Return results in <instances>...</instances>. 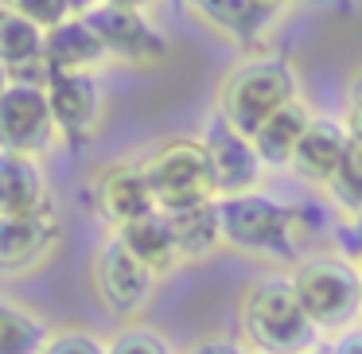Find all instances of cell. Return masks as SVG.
<instances>
[{"label":"cell","mask_w":362,"mask_h":354,"mask_svg":"<svg viewBox=\"0 0 362 354\" xmlns=\"http://www.w3.org/2000/svg\"><path fill=\"white\" fill-rule=\"evenodd\" d=\"M63 242L55 211L43 214H0V273L4 276H28L40 265L55 257Z\"/></svg>","instance_id":"obj_12"},{"label":"cell","mask_w":362,"mask_h":354,"mask_svg":"<svg viewBox=\"0 0 362 354\" xmlns=\"http://www.w3.org/2000/svg\"><path fill=\"white\" fill-rule=\"evenodd\" d=\"M90 288H94L98 304L110 315H117L121 323H141V315L156 300L160 273H152L144 261H136L110 234L94 249V261H90Z\"/></svg>","instance_id":"obj_6"},{"label":"cell","mask_w":362,"mask_h":354,"mask_svg":"<svg viewBox=\"0 0 362 354\" xmlns=\"http://www.w3.org/2000/svg\"><path fill=\"white\" fill-rule=\"evenodd\" d=\"M315 354H320V350H315Z\"/></svg>","instance_id":"obj_35"},{"label":"cell","mask_w":362,"mask_h":354,"mask_svg":"<svg viewBox=\"0 0 362 354\" xmlns=\"http://www.w3.org/2000/svg\"><path fill=\"white\" fill-rule=\"evenodd\" d=\"M346 148H351V136H346L343 121L339 117H315L312 129L304 133V141H300L296 156H292L288 172L296 175L304 187L327 191V183L335 179Z\"/></svg>","instance_id":"obj_14"},{"label":"cell","mask_w":362,"mask_h":354,"mask_svg":"<svg viewBox=\"0 0 362 354\" xmlns=\"http://www.w3.org/2000/svg\"><path fill=\"white\" fill-rule=\"evenodd\" d=\"M199 144L206 148L214 167V183H218V195H242V191H257L265 164H261L257 148L245 133H238L222 113H206L203 121V136Z\"/></svg>","instance_id":"obj_9"},{"label":"cell","mask_w":362,"mask_h":354,"mask_svg":"<svg viewBox=\"0 0 362 354\" xmlns=\"http://www.w3.org/2000/svg\"><path fill=\"white\" fill-rule=\"evenodd\" d=\"M110 354H175V346L148 323H121V331L110 335Z\"/></svg>","instance_id":"obj_23"},{"label":"cell","mask_w":362,"mask_h":354,"mask_svg":"<svg viewBox=\"0 0 362 354\" xmlns=\"http://www.w3.org/2000/svg\"><path fill=\"white\" fill-rule=\"evenodd\" d=\"M358 281H362V257H358Z\"/></svg>","instance_id":"obj_34"},{"label":"cell","mask_w":362,"mask_h":354,"mask_svg":"<svg viewBox=\"0 0 362 354\" xmlns=\"http://www.w3.org/2000/svg\"><path fill=\"white\" fill-rule=\"evenodd\" d=\"M238 323H242V346L250 354H315L323 343L320 327L304 315L284 273H265L250 281L238 300Z\"/></svg>","instance_id":"obj_1"},{"label":"cell","mask_w":362,"mask_h":354,"mask_svg":"<svg viewBox=\"0 0 362 354\" xmlns=\"http://www.w3.org/2000/svg\"><path fill=\"white\" fill-rule=\"evenodd\" d=\"M40 354H110V338L94 335L86 327H59L47 335Z\"/></svg>","instance_id":"obj_24"},{"label":"cell","mask_w":362,"mask_h":354,"mask_svg":"<svg viewBox=\"0 0 362 354\" xmlns=\"http://www.w3.org/2000/svg\"><path fill=\"white\" fill-rule=\"evenodd\" d=\"M63 141L43 86L12 82V90L0 98V152H20V156L43 160Z\"/></svg>","instance_id":"obj_8"},{"label":"cell","mask_w":362,"mask_h":354,"mask_svg":"<svg viewBox=\"0 0 362 354\" xmlns=\"http://www.w3.org/2000/svg\"><path fill=\"white\" fill-rule=\"evenodd\" d=\"M222 245L245 257H273L296 261V218L292 203L265 195V191H242V195H218Z\"/></svg>","instance_id":"obj_4"},{"label":"cell","mask_w":362,"mask_h":354,"mask_svg":"<svg viewBox=\"0 0 362 354\" xmlns=\"http://www.w3.org/2000/svg\"><path fill=\"white\" fill-rule=\"evenodd\" d=\"M257 4H265V8H276V12H284L292 4V0H257Z\"/></svg>","instance_id":"obj_33"},{"label":"cell","mask_w":362,"mask_h":354,"mask_svg":"<svg viewBox=\"0 0 362 354\" xmlns=\"http://www.w3.org/2000/svg\"><path fill=\"white\" fill-rule=\"evenodd\" d=\"M4 8L20 12L24 20H32L35 28H43V32H51V28H59L63 20L74 16L71 0H0Z\"/></svg>","instance_id":"obj_25"},{"label":"cell","mask_w":362,"mask_h":354,"mask_svg":"<svg viewBox=\"0 0 362 354\" xmlns=\"http://www.w3.org/2000/svg\"><path fill=\"white\" fill-rule=\"evenodd\" d=\"M312 121H315V113L308 110L304 98H296V102H288L284 110H276L273 117L250 136L257 156H261V164H265V172H276V167L292 164V156H296L304 133L312 129Z\"/></svg>","instance_id":"obj_17"},{"label":"cell","mask_w":362,"mask_h":354,"mask_svg":"<svg viewBox=\"0 0 362 354\" xmlns=\"http://www.w3.org/2000/svg\"><path fill=\"white\" fill-rule=\"evenodd\" d=\"M51 327L40 312L0 296V354H40Z\"/></svg>","instance_id":"obj_20"},{"label":"cell","mask_w":362,"mask_h":354,"mask_svg":"<svg viewBox=\"0 0 362 354\" xmlns=\"http://www.w3.org/2000/svg\"><path fill=\"white\" fill-rule=\"evenodd\" d=\"M327 354H362V323H354L351 331H343V335L331 338Z\"/></svg>","instance_id":"obj_28"},{"label":"cell","mask_w":362,"mask_h":354,"mask_svg":"<svg viewBox=\"0 0 362 354\" xmlns=\"http://www.w3.org/2000/svg\"><path fill=\"white\" fill-rule=\"evenodd\" d=\"M51 211L47 167L35 156L0 152V214H43Z\"/></svg>","instance_id":"obj_16"},{"label":"cell","mask_w":362,"mask_h":354,"mask_svg":"<svg viewBox=\"0 0 362 354\" xmlns=\"http://www.w3.org/2000/svg\"><path fill=\"white\" fill-rule=\"evenodd\" d=\"M43 35H47L43 28H35L32 20L0 4V63L12 74L43 59Z\"/></svg>","instance_id":"obj_21"},{"label":"cell","mask_w":362,"mask_h":354,"mask_svg":"<svg viewBox=\"0 0 362 354\" xmlns=\"http://www.w3.org/2000/svg\"><path fill=\"white\" fill-rule=\"evenodd\" d=\"M90 203H94L98 218L121 230L125 222L144 218L156 211L152 199V183L144 172V160H113V164L98 167L94 183H90Z\"/></svg>","instance_id":"obj_10"},{"label":"cell","mask_w":362,"mask_h":354,"mask_svg":"<svg viewBox=\"0 0 362 354\" xmlns=\"http://www.w3.org/2000/svg\"><path fill=\"white\" fill-rule=\"evenodd\" d=\"M144 172L152 183V199L156 211L175 214L187 206H203L218 199V183H214L211 156L199 141H168L144 160Z\"/></svg>","instance_id":"obj_5"},{"label":"cell","mask_w":362,"mask_h":354,"mask_svg":"<svg viewBox=\"0 0 362 354\" xmlns=\"http://www.w3.org/2000/svg\"><path fill=\"white\" fill-rule=\"evenodd\" d=\"M102 4H110V8H125V12H148L156 0H102Z\"/></svg>","instance_id":"obj_30"},{"label":"cell","mask_w":362,"mask_h":354,"mask_svg":"<svg viewBox=\"0 0 362 354\" xmlns=\"http://www.w3.org/2000/svg\"><path fill=\"white\" fill-rule=\"evenodd\" d=\"M304 315L320 327V335H343L362 319V281L358 261L339 249L300 257L288 273Z\"/></svg>","instance_id":"obj_3"},{"label":"cell","mask_w":362,"mask_h":354,"mask_svg":"<svg viewBox=\"0 0 362 354\" xmlns=\"http://www.w3.org/2000/svg\"><path fill=\"white\" fill-rule=\"evenodd\" d=\"M43 63L51 74H98V66L110 63V55L86 16H71L43 35Z\"/></svg>","instance_id":"obj_15"},{"label":"cell","mask_w":362,"mask_h":354,"mask_svg":"<svg viewBox=\"0 0 362 354\" xmlns=\"http://www.w3.org/2000/svg\"><path fill=\"white\" fill-rule=\"evenodd\" d=\"M86 24L98 32L110 63L136 66V71H156V66H164L168 55H172V43H168V35L152 24L148 12H125V8L98 4V8L86 12Z\"/></svg>","instance_id":"obj_7"},{"label":"cell","mask_w":362,"mask_h":354,"mask_svg":"<svg viewBox=\"0 0 362 354\" xmlns=\"http://www.w3.org/2000/svg\"><path fill=\"white\" fill-rule=\"evenodd\" d=\"M335 237H339V253L358 261L362 257V214H354L351 222H339Z\"/></svg>","instance_id":"obj_27"},{"label":"cell","mask_w":362,"mask_h":354,"mask_svg":"<svg viewBox=\"0 0 362 354\" xmlns=\"http://www.w3.org/2000/svg\"><path fill=\"white\" fill-rule=\"evenodd\" d=\"M343 129L351 144H362V66L346 78V102H343Z\"/></svg>","instance_id":"obj_26"},{"label":"cell","mask_w":362,"mask_h":354,"mask_svg":"<svg viewBox=\"0 0 362 354\" xmlns=\"http://www.w3.org/2000/svg\"><path fill=\"white\" fill-rule=\"evenodd\" d=\"M175 237V253L180 261H203L222 245V222H218V199L203 206H187V211L168 214Z\"/></svg>","instance_id":"obj_19"},{"label":"cell","mask_w":362,"mask_h":354,"mask_svg":"<svg viewBox=\"0 0 362 354\" xmlns=\"http://www.w3.org/2000/svg\"><path fill=\"white\" fill-rule=\"evenodd\" d=\"M191 354H250V350L234 338H203V343L191 346Z\"/></svg>","instance_id":"obj_29"},{"label":"cell","mask_w":362,"mask_h":354,"mask_svg":"<svg viewBox=\"0 0 362 354\" xmlns=\"http://www.w3.org/2000/svg\"><path fill=\"white\" fill-rule=\"evenodd\" d=\"M327 203L335 206V214L343 222H351L354 214H362V144H351V148H346L335 179L327 183Z\"/></svg>","instance_id":"obj_22"},{"label":"cell","mask_w":362,"mask_h":354,"mask_svg":"<svg viewBox=\"0 0 362 354\" xmlns=\"http://www.w3.org/2000/svg\"><path fill=\"white\" fill-rule=\"evenodd\" d=\"M12 82H16V78H12V71H8L4 63H0V98H4V94L12 90Z\"/></svg>","instance_id":"obj_32"},{"label":"cell","mask_w":362,"mask_h":354,"mask_svg":"<svg viewBox=\"0 0 362 354\" xmlns=\"http://www.w3.org/2000/svg\"><path fill=\"white\" fill-rule=\"evenodd\" d=\"M113 237H117L136 261H144V265H148L152 273H160V276H164L168 269L180 265L175 237H172V222H168L164 211H152V214H144V218L125 222L121 230H113Z\"/></svg>","instance_id":"obj_18"},{"label":"cell","mask_w":362,"mask_h":354,"mask_svg":"<svg viewBox=\"0 0 362 354\" xmlns=\"http://www.w3.org/2000/svg\"><path fill=\"white\" fill-rule=\"evenodd\" d=\"M102 0H71V8H74V16H86L90 8H98Z\"/></svg>","instance_id":"obj_31"},{"label":"cell","mask_w":362,"mask_h":354,"mask_svg":"<svg viewBox=\"0 0 362 354\" xmlns=\"http://www.w3.org/2000/svg\"><path fill=\"white\" fill-rule=\"evenodd\" d=\"M183 8L203 28H211L214 35L238 43V47H250V51L265 43L269 28L281 16L276 8H265L257 0H183Z\"/></svg>","instance_id":"obj_13"},{"label":"cell","mask_w":362,"mask_h":354,"mask_svg":"<svg viewBox=\"0 0 362 354\" xmlns=\"http://www.w3.org/2000/svg\"><path fill=\"white\" fill-rule=\"evenodd\" d=\"M300 98V82L288 59L269 55V51H253L242 63L226 71L218 82V98H214V113L230 121L238 133L253 136L276 110Z\"/></svg>","instance_id":"obj_2"},{"label":"cell","mask_w":362,"mask_h":354,"mask_svg":"<svg viewBox=\"0 0 362 354\" xmlns=\"http://www.w3.org/2000/svg\"><path fill=\"white\" fill-rule=\"evenodd\" d=\"M43 94H47L51 117L66 141H94L105 121V90L98 74H51Z\"/></svg>","instance_id":"obj_11"}]
</instances>
